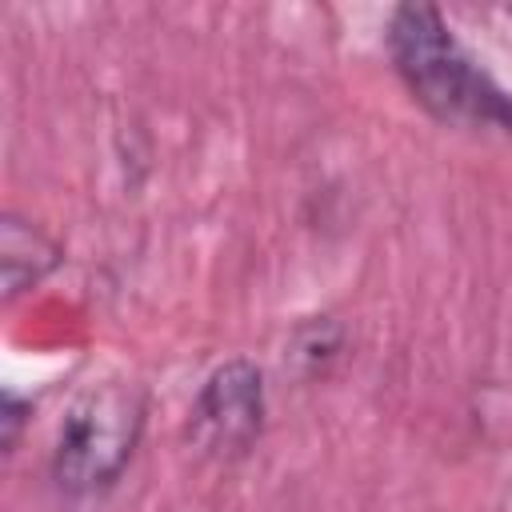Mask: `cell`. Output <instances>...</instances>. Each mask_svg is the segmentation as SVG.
Here are the masks:
<instances>
[{"label": "cell", "instance_id": "cell-4", "mask_svg": "<svg viewBox=\"0 0 512 512\" xmlns=\"http://www.w3.org/2000/svg\"><path fill=\"white\" fill-rule=\"evenodd\" d=\"M60 264V244L16 212L0 224V268H4V300H16L32 284H40Z\"/></svg>", "mask_w": 512, "mask_h": 512}, {"label": "cell", "instance_id": "cell-3", "mask_svg": "<svg viewBox=\"0 0 512 512\" xmlns=\"http://www.w3.org/2000/svg\"><path fill=\"white\" fill-rule=\"evenodd\" d=\"M260 428H264V372L244 356L224 360L220 368L208 372V380L196 392L188 420L192 444L220 460H232L260 440Z\"/></svg>", "mask_w": 512, "mask_h": 512}, {"label": "cell", "instance_id": "cell-1", "mask_svg": "<svg viewBox=\"0 0 512 512\" xmlns=\"http://www.w3.org/2000/svg\"><path fill=\"white\" fill-rule=\"evenodd\" d=\"M388 56L412 100L432 120L480 136H512V92L480 68L432 4L392 8Z\"/></svg>", "mask_w": 512, "mask_h": 512}, {"label": "cell", "instance_id": "cell-6", "mask_svg": "<svg viewBox=\"0 0 512 512\" xmlns=\"http://www.w3.org/2000/svg\"><path fill=\"white\" fill-rule=\"evenodd\" d=\"M28 416H32V400H24L16 392H4V408H0V440H4V452L16 448L20 428L28 424Z\"/></svg>", "mask_w": 512, "mask_h": 512}, {"label": "cell", "instance_id": "cell-5", "mask_svg": "<svg viewBox=\"0 0 512 512\" xmlns=\"http://www.w3.org/2000/svg\"><path fill=\"white\" fill-rule=\"evenodd\" d=\"M292 352H296L300 360H308V368H324V364L340 352V328L332 324V316H316V320L300 324Z\"/></svg>", "mask_w": 512, "mask_h": 512}, {"label": "cell", "instance_id": "cell-2", "mask_svg": "<svg viewBox=\"0 0 512 512\" xmlns=\"http://www.w3.org/2000/svg\"><path fill=\"white\" fill-rule=\"evenodd\" d=\"M148 420V392L112 376L84 388L64 412L52 444V480L68 496L108 492L136 456Z\"/></svg>", "mask_w": 512, "mask_h": 512}]
</instances>
